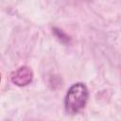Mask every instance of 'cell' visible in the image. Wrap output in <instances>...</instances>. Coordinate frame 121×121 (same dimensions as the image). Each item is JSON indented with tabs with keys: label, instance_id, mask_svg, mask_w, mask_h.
Returning a JSON list of instances; mask_svg holds the SVG:
<instances>
[{
	"label": "cell",
	"instance_id": "6da1fadb",
	"mask_svg": "<svg viewBox=\"0 0 121 121\" xmlns=\"http://www.w3.org/2000/svg\"><path fill=\"white\" fill-rule=\"evenodd\" d=\"M89 98V91L83 82L74 83L68 89L64 98V108L67 113L76 114L85 108Z\"/></svg>",
	"mask_w": 121,
	"mask_h": 121
},
{
	"label": "cell",
	"instance_id": "7a4b0ae2",
	"mask_svg": "<svg viewBox=\"0 0 121 121\" xmlns=\"http://www.w3.org/2000/svg\"><path fill=\"white\" fill-rule=\"evenodd\" d=\"M10 79L13 84L19 87L26 86L33 79V72L28 66H21L11 74Z\"/></svg>",
	"mask_w": 121,
	"mask_h": 121
}]
</instances>
